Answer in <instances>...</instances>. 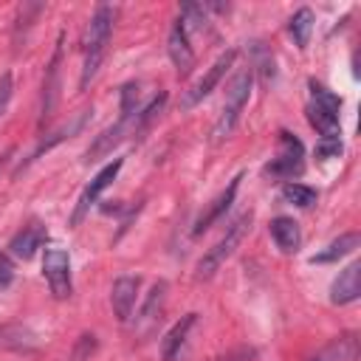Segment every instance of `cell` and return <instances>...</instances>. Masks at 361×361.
Listing matches in <instances>:
<instances>
[{
  "instance_id": "29",
  "label": "cell",
  "mask_w": 361,
  "mask_h": 361,
  "mask_svg": "<svg viewBox=\"0 0 361 361\" xmlns=\"http://www.w3.org/2000/svg\"><path fill=\"white\" fill-rule=\"evenodd\" d=\"M0 166H3V161H0Z\"/></svg>"
},
{
  "instance_id": "3",
  "label": "cell",
  "mask_w": 361,
  "mask_h": 361,
  "mask_svg": "<svg viewBox=\"0 0 361 361\" xmlns=\"http://www.w3.org/2000/svg\"><path fill=\"white\" fill-rule=\"evenodd\" d=\"M251 82H254V73H251V71H240V73L234 76V82H231V87H228V93H226L223 113H220V118H217V124H214V133H212L214 141L228 138L231 130L237 127L240 113H243V107L248 104V96H251Z\"/></svg>"
},
{
  "instance_id": "17",
  "label": "cell",
  "mask_w": 361,
  "mask_h": 361,
  "mask_svg": "<svg viewBox=\"0 0 361 361\" xmlns=\"http://www.w3.org/2000/svg\"><path fill=\"white\" fill-rule=\"evenodd\" d=\"M358 243H361V234L358 231H347V234H341L338 240H333L324 251H319V254H313L310 257V262H338L341 257H347V254H353L355 248H358Z\"/></svg>"
},
{
  "instance_id": "5",
  "label": "cell",
  "mask_w": 361,
  "mask_h": 361,
  "mask_svg": "<svg viewBox=\"0 0 361 361\" xmlns=\"http://www.w3.org/2000/svg\"><path fill=\"white\" fill-rule=\"evenodd\" d=\"M302 158H305V147H302V141L282 130V133H279V155L271 158V164H265V175L288 180V178H293V175L302 172V166H305Z\"/></svg>"
},
{
  "instance_id": "7",
  "label": "cell",
  "mask_w": 361,
  "mask_h": 361,
  "mask_svg": "<svg viewBox=\"0 0 361 361\" xmlns=\"http://www.w3.org/2000/svg\"><path fill=\"white\" fill-rule=\"evenodd\" d=\"M121 166H124V161L121 158H116V161H110L107 166H102L96 175H93V180L85 186V192L79 195V200H76V209H73V214H71V226H79L82 220H85V214L90 212V206L99 200V195L116 180V175L121 172Z\"/></svg>"
},
{
  "instance_id": "12",
  "label": "cell",
  "mask_w": 361,
  "mask_h": 361,
  "mask_svg": "<svg viewBox=\"0 0 361 361\" xmlns=\"http://www.w3.org/2000/svg\"><path fill=\"white\" fill-rule=\"evenodd\" d=\"M138 285L141 279L138 276H118L113 282V290H110V305H113V313L121 324L130 322L133 316V307H135V296H138Z\"/></svg>"
},
{
  "instance_id": "13",
  "label": "cell",
  "mask_w": 361,
  "mask_h": 361,
  "mask_svg": "<svg viewBox=\"0 0 361 361\" xmlns=\"http://www.w3.org/2000/svg\"><path fill=\"white\" fill-rule=\"evenodd\" d=\"M45 237H48V228H45V223H39V220H31L28 226H23L14 237H11V243H8V251L14 254V257H20V259H31L39 248H42V243H45Z\"/></svg>"
},
{
  "instance_id": "28",
  "label": "cell",
  "mask_w": 361,
  "mask_h": 361,
  "mask_svg": "<svg viewBox=\"0 0 361 361\" xmlns=\"http://www.w3.org/2000/svg\"><path fill=\"white\" fill-rule=\"evenodd\" d=\"M251 353H245V350H240V353H234V355H228V358H220V361H245Z\"/></svg>"
},
{
  "instance_id": "24",
  "label": "cell",
  "mask_w": 361,
  "mask_h": 361,
  "mask_svg": "<svg viewBox=\"0 0 361 361\" xmlns=\"http://www.w3.org/2000/svg\"><path fill=\"white\" fill-rule=\"evenodd\" d=\"M336 155H341V135L319 138V144H316V158H319V161H327V158H336Z\"/></svg>"
},
{
  "instance_id": "1",
  "label": "cell",
  "mask_w": 361,
  "mask_h": 361,
  "mask_svg": "<svg viewBox=\"0 0 361 361\" xmlns=\"http://www.w3.org/2000/svg\"><path fill=\"white\" fill-rule=\"evenodd\" d=\"M113 23H116V8L113 6H99L87 23L85 31V62H82V76H79V90H87V85L96 79L107 45H110V34H113Z\"/></svg>"
},
{
  "instance_id": "8",
  "label": "cell",
  "mask_w": 361,
  "mask_h": 361,
  "mask_svg": "<svg viewBox=\"0 0 361 361\" xmlns=\"http://www.w3.org/2000/svg\"><path fill=\"white\" fill-rule=\"evenodd\" d=\"M166 51H169V59H172V65H175V71L180 76H186L195 68V51L189 45V34H186V23L183 20L172 23L169 37H166Z\"/></svg>"
},
{
  "instance_id": "21",
  "label": "cell",
  "mask_w": 361,
  "mask_h": 361,
  "mask_svg": "<svg viewBox=\"0 0 361 361\" xmlns=\"http://www.w3.org/2000/svg\"><path fill=\"white\" fill-rule=\"evenodd\" d=\"M313 23H316V17H313V11H310V8H299V11L290 17L288 31H290V37H293V42H296L299 48H307V42H310V31H313Z\"/></svg>"
},
{
  "instance_id": "22",
  "label": "cell",
  "mask_w": 361,
  "mask_h": 361,
  "mask_svg": "<svg viewBox=\"0 0 361 361\" xmlns=\"http://www.w3.org/2000/svg\"><path fill=\"white\" fill-rule=\"evenodd\" d=\"M282 197H285L288 203H293V206H299V209H310V206L316 203V197H319V192H316L313 186H305V183H296V180H288V183L282 186Z\"/></svg>"
},
{
  "instance_id": "18",
  "label": "cell",
  "mask_w": 361,
  "mask_h": 361,
  "mask_svg": "<svg viewBox=\"0 0 361 361\" xmlns=\"http://www.w3.org/2000/svg\"><path fill=\"white\" fill-rule=\"evenodd\" d=\"M307 121L322 133V138L341 135V130H338V113L330 110V107H324V104L310 102V104H307Z\"/></svg>"
},
{
  "instance_id": "10",
  "label": "cell",
  "mask_w": 361,
  "mask_h": 361,
  "mask_svg": "<svg viewBox=\"0 0 361 361\" xmlns=\"http://www.w3.org/2000/svg\"><path fill=\"white\" fill-rule=\"evenodd\" d=\"M240 180H243V172H237V175L228 180V186H226V189L212 200V206L197 217V223H195V228H192V234H195V237H200L206 228H212V226H214V223H217V220L231 209V203H234V197H237V189H240Z\"/></svg>"
},
{
  "instance_id": "9",
  "label": "cell",
  "mask_w": 361,
  "mask_h": 361,
  "mask_svg": "<svg viewBox=\"0 0 361 361\" xmlns=\"http://www.w3.org/2000/svg\"><path fill=\"white\" fill-rule=\"evenodd\" d=\"M166 293H169V285H166L164 279H158V282L152 285V290L147 293L144 307H141V313H138V319H135V330H138L141 336L152 333V330H155V324L161 322L164 307H166Z\"/></svg>"
},
{
  "instance_id": "20",
  "label": "cell",
  "mask_w": 361,
  "mask_h": 361,
  "mask_svg": "<svg viewBox=\"0 0 361 361\" xmlns=\"http://www.w3.org/2000/svg\"><path fill=\"white\" fill-rule=\"evenodd\" d=\"M355 350H358L355 336H353V333H347V336H341V338L330 341V344H327L319 355H313L310 361H353V358H355Z\"/></svg>"
},
{
  "instance_id": "26",
  "label": "cell",
  "mask_w": 361,
  "mask_h": 361,
  "mask_svg": "<svg viewBox=\"0 0 361 361\" xmlns=\"http://www.w3.org/2000/svg\"><path fill=\"white\" fill-rule=\"evenodd\" d=\"M93 350H96V338L85 333V336L79 338V344H76V353H73V361H82V358H85L87 353H93Z\"/></svg>"
},
{
  "instance_id": "6",
  "label": "cell",
  "mask_w": 361,
  "mask_h": 361,
  "mask_svg": "<svg viewBox=\"0 0 361 361\" xmlns=\"http://www.w3.org/2000/svg\"><path fill=\"white\" fill-rule=\"evenodd\" d=\"M234 59H237V51H234V48L223 51V54H220V56L212 62V68H209V71H206V73H203V76H200V79H197V82H195V85H192V87L183 93L180 107H183V110H189V107H195L197 102H203V99H206V96H209L214 87H217V82L226 76V71L234 65Z\"/></svg>"
},
{
  "instance_id": "15",
  "label": "cell",
  "mask_w": 361,
  "mask_h": 361,
  "mask_svg": "<svg viewBox=\"0 0 361 361\" xmlns=\"http://www.w3.org/2000/svg\"><path fill=\"white\" fill-rule=\"evenodd\" d=\"M195 324H197V313H186L180 322H175V327L161 341V358L164 361H175L183 353V344H186V338H189Z\"/></svg>"
},
{
  "instance_id": "19",
  "label": "cell",
  "mask_w": 361,
  "mask_h": 361,
  "mask_svg": "<svg viewBox=\"0 0 361 361\" xmlns=\"http://www.w3.org/2000/svg\"><path fill=\"white\" fill-rule=\"evenodd\" d=\"M59 59H62V48L56 45L54 51V59L48 65V79L42 85V121L51 116L54 104H56V93H59Z\"/></svg>"
},
{
  "instance_id": "11",
  "label": "cell",
  "mask_w": 361,
  "mask_h": 361,
  "mask_svg": "<svg viewBox=\"0 0 361 361\" xmlns=\"http://www.w3.org/2000/svg\"><path fill=\"white\" fill-rule=\"evenodd\" d=\"M138 116V113H135ZM135 116H118V121L116 124H110L107 130H102L99 135H96V141L87 147V164L90 161H99L102 155H107V152H113V147L127 135V133H133V121H135Z\"/></svg>"
},
{
  "instance_id": "16",
  "label": "cell",
  "mask_w": 361,
  "mask_h": 361,
  "mask_svg": "<svg viewBox=\"0 0 361 361\" xmlns=\"http://www.w3.org/2000/svg\"><path fill=\"white\" fill-rule=\"evenodd\" d=\"M271 237L276 243V248L282 254H296L302 234H299V223L293 217H274L271 220Z\"/></svg>"
},
{
  "instance_id": "2",
  "label": "cell",
  "mask_w": 361,
  "mask_h": 361,
  "mask_svg": "<svg viewBox=\"0 0 361 361\" xmlns=\"http://www.w3.org/2000/svg\"><path fill=\"white\" fill-rule=\"evenodd\" d=\"M251 220H254V212H243L240 217H234L231 220V226L226 228V234L200 257V262H197V279H209V276H214V271L234 254V248L243 243V237H245V231L251 228Z\"/></svg>"
},
{
  "instance_id": "27",
  "label": "cell",
  "mask_w": 361,
  "mask_h": 361,
  "mask_svg": "<svg viewBox=\"0 0 361 361\" xmlns=\"http://www.w3.org/2000/svg\"><path fill=\"white\" fill-rule=\"evenodd\" d=\"M11 279H14V265L6 254H0V288H6Z\"/></svg>"
},
{
  "instance_id": "4",
  "label": "cell",
  "mask_w": 361,
  "mask_h": 361,
  "mask_svg": "<svg viewBox=\"0 0 361 361\" xmlns=\"http://www.w3.org/2000/svg\"><path fill=\"white\" fill-rule=\"evenodd\" d=\"M42 274H45V282H48L54 299H68L71 296V290H73V282H71V257H68L65 248H59V245L45 248Z\"/></svg>"
},
{
  "instance_id": "14",
  "label": "cell",
  "mask_w": 361,
  "mask_h": 361,
  "mask_svg": "<svg viewBox=\"0 0 361 361\" xmlns=\"http://www.w3.org/2000/svg\"><path fill=\"white\" fill-rule=\"evenodd\" d=\"M361 296V262H350L333 282L330 288V302L333 305H350Z\"/></svg>"
},
{
  "instance_id": "23",
  "label": "cell",
  "mask_w": 361,
  "mask_h": 361,
  "mask_svg": "<svg viewBox=\"0 0 361 361\" xmlns=\"http://www.w3.org/2000/svg\"><path fill=\"white\" fill-rule=\"evenodd\" d=\"M310 85V102H316V104H324V107H330V110H341V99L330 90V87H324V85H319L316 79H310L307 82Z\"/></svg>"
},
{
  "instance_id": "25",
  "label": "cell",
  "mask_w": 361,
  "mask_h": 361,
  "mask_svg": "<svg viewBox=\"0 0 361 361\" xmlns=\"http://www.w3.org/2000/svg\"><path fill=\"white\" fill-rule=\"evenodd\" d=\"M11 93H14V79H11V73H3V76H0V118H3V113L8 110Z\"/></svg>"
}]
</instances>
